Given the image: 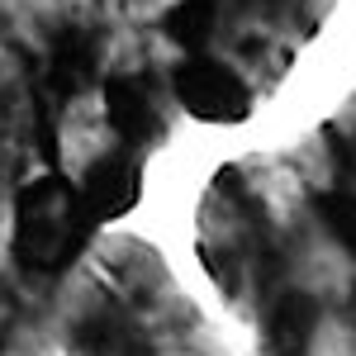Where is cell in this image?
Returning <instances> with one entry per match:
<instances>
[{
	"label": "cell",
	"mask_w": 356,
	"mask_h": 356,
	"mask_svg": "<svg viewBox=\"0 0 356 356\" xmlns=\"http://www.w3.org/2000/svg\"><path fill=\"white\" fill-rule=\"evenodd\" d=\"M90 214H86L81 191H72L62 176H43L19 191L15 204V257L29 271H62L76 261V252L90 238Z\"/></svg>",
	"instance_id": "cell-1"
},
{
	"label": "cell",
	"mask_w": 356,
	"mask_h": 356,
	"mask_svg": "<svg viewBox=\"0 0 356 356\" xmlns=\"http://www.w3.org/2000/svg\"><path fill=\"white\" fill-rule=\"evenodd\" d=\"M171 90L204 124H238L252 110V95H247L243 76L233 67L214 62V57H204V53H191L171 72Z\"/></svg>",
	"instance_id": "cell-2"
},
{
	"label": "cell",
	"mask_w": 356,
	"mask_h": 356,
	"mask_svg": "<svg viewBox=\"0 0 356 356\" xmlns=\"http://www.w3.org/2000/svg\"><path fill=\"white\" fill-rule=\"evenodd\" d=\"M138 191H143V171H138L134 152H105L86 166V181H81V200H86V214L95 223H110L119 214H129L138 204Z\"/></svg>",
	"instance_id": "cell-3"
},
{
	"label": "cell",
	"mask_w": 356,
	"mask_h": 356,
	"mask_svg": "<svg viewBox=\"0 0 356 356\" xmlns=\"http://www.w3.org/2000/svg\"><path fill=\"white\" fill-rule=\"evenodd\" d=\"M105 114H110L114 134L124 138L129 147H152L162 138V114L152 90L138 81V76H114L105 86Z\"/></svg>",
	"instance_id": "cell-4"
},
{
	"label": "cell",
	"mask_w": 356,
	"mask_h": 356,
	"mask_svg": "<svg viewBox=\"0 0 356 356\" xmlns=\"http://www.w3.org/2000/svg\"><path fill=\"white\" fill-rule=\"evenodd\" d=\"M318 328V304L304 290H285L266 314V352L271 356H304L309 337Z\"/></svg>",
	"instance_id": "cell-5"
},
{
	"label": "cell",
	"mask_w": 356,
	"mask_h": 356,
	"mask_svg": "<svg viewBox=\"0 0 356 356\" xmlns=\"http://www.w3.org/2000/svg\"><path fill=\"white\" fill-rule=\"evenodd\" d=\"M214 24H219V10H214V0H181V5L166 15V38H176L181 48L200 53V48L209 43Z\"/></svg>",
	"instance_id": "cell-6"
},
{
	"label": "cell",
	"mask_w": 356,
	"mask_h": 356,
	"mask_svg": "<svg viewBox=\"0 0 356 356\" xmlns=\"http://www.w3.org/2000/svg\"><path fill=\"white\" fill-rule=\"evenodd\" d=\"M90 67H95V48H90V38H86V33H62V38H57V48H53L57 81L76 86V81L90 76Z\"/></svg>",
	"instance_id": "cell-7"
},
{
	"label": "cell",
	"mask_w": 356,
	"mask_h": 356,
	"mask_svg": "<svg viewBox=\"0 0 356 356\" xmlns=\"http://www.w3.org/2000/svg\"><path fill=\"white\" fill-rule=\"evenodd\" d=\"M314 204H318V214H323V223H328L332 238L347 247V252H356V195L328 191V195H318Z\"/></svg>",
	"instance_id": "cell-8"
}]
</instances>
